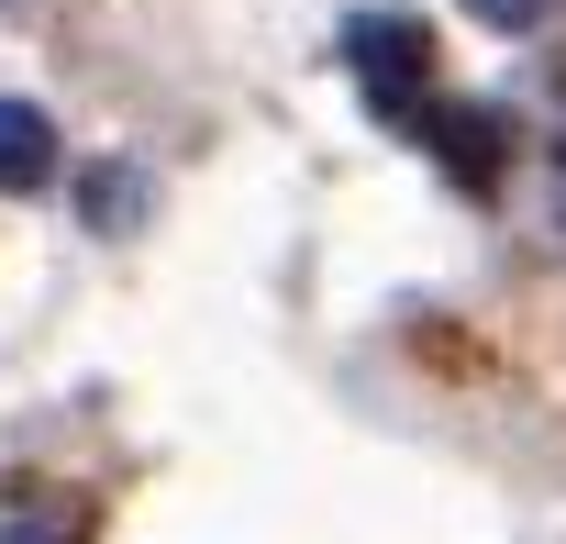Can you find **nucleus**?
<instances>
[{
  "label": "nucleus",
  "instance_id": "f257e3e1",
  "mask_svg": "<svg viewBox=\"0 0 566 544\" xmlns=\"http://www.w3.org/2000/svg\"><path fill=\"white\" fill-rule=\"evenodd\" d=\"M345 56H356V90H367L389 123H422V112H433V101H422V67H433L422 23H400V12H356V23H345Z\"/></svg>",
  "mask_w": 566,
  "mask_h": 544
},
{
  "label": "nucleus",
  "instance_id": "f03ea898",
  "mask_svg": "<svg viewBox=\"0 0 566 544\" xmlns=\"http://www.w3.org/2000/svg\"><path fill=\"white\" fill-rule=\"evenodd\" d=\"M34 178H56V123L34 101H0V189H34Z\"/></svg>",
  "mask_w": 566,
  "mask_h": 544
},
{
  "label": "nucleus",
  "instance_id": "7ed1b4c3",
  "mask_svg": "<svg viewBox=\"0 0 566 544\" xmlns=\"http://www.w3.org/2000/svg\"><path fill=\"white\" fill-rule=\"evenodd\" d=\"M422 134H433V156L455 178H489V156H500V123L489 112H422Z\"/></svg>",
  "mask_w": 566,
  "mask_h": 544
},
{
  "label": "nucleus",
  "instance_id": "20e7f679",
  "mask_svg": "<svg viewBox=\"0 0 566 544\" xmlns=\"http://www.w3.org/2000/svg\"><path fill=\"white\" fill-rule=\"evenodd\" d=\"M0 544H90V511H78V500H56V489H34V500H12Z\"/></svg>",
  "mask_w": 566,
  "mask_h": 544
},
{
  "label": "nucleus",
  "instance_id": "39448f33",
  "mask_svg": "<svg viewBox=\"0 0 566 544\" xmlns=\"http://www.w3.org/2000/svg\"><path fill=\"white\" fill-rule=\"evenodd\" d=\"M134 200H145V178H112V167H101V178H90V222H123V211H134Z\"/></svg>",
  "mask_w": 566,
  "mask_h": 544
},
{
  "label": "nucleus",
  "instance_id": "423d86ee",
  "mask_svg": "<svg viewBox=\"0 0 566 544\" xmlns=\"http://www.w3.org/2000/svg\"><path fill=\"white\" fill-rule=\"evenodd\" d=\"M467 12H478V23H533L544 0H467Z\"/></svg>",
  "mask_w": 566,
  "mask_h": 544
}]
</instances>
